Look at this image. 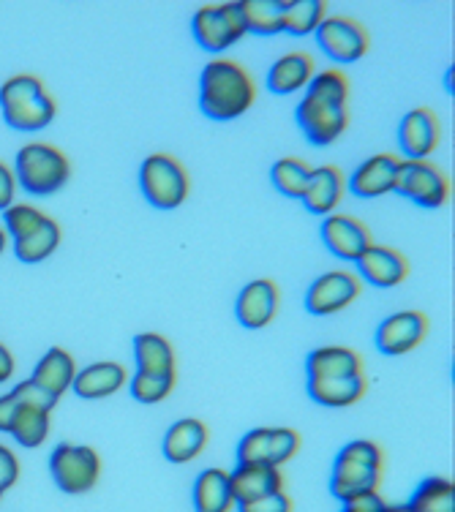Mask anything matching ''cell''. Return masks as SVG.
Returning a JSON list of instances; mask_svg holds the SVG:
<instances>
[{
    "mask_svg": "<svg viewBox=\"0 0 455 512\" xmlns=\"http://www.w3.org/2000/svg\"><path fill=\"white\" fill-rule=\"evenodd\" d=\"M363 295V281L349 270H330L319 276L306 292V311L311 316H333Z\"/></svg>",
    "mask_w": 455,
    "mask_h": 512,
    "instance_id": "12",
    "label": "cell"
},
{
    "mask_svg": "<svg viewBox=\"0 0 455 512\" xmlns=\"http://www.w3.org/2000/svg\"><path fill=\"white\" fill-rule=\"evenodd\" d=\"M445 77H447V90H453V66H450V71H447Z\"/></svg>",
    "mask_w": 455,
    "mask_h": 512,
    "instance_id": "46",
    "label": "cell"
},
{
    "mask_svg": "<svg viewBox=\"0 0 455 512\" xmlns=\"http://www.w3.org/2000/svg\"><path fill=\"white\" fill-rule=\"evenodd\" d=\"M229 488H232L235 507H238L240 502H251V499L284 491V474L278 466H268V463H238L229 472Z\"/></svg>",
    "mask_w": 455,
    "mask_h": 512,
    "instance_id": "23",
    "label": "cell"
},
{
    "mask_svg": "<svg viewBox=\"0 0 455 512\" xmlns=\"http://www.w3.org/2000/svg\"><path fill=\"white\" fill-rule=\"evenodd\" d=\"M428 327L431 325L423 311H398L376 327L374 344L385 357L409 355L426 341Z\"/></svg>",
    "mask_w": 455,
    "mask_h": 512,
    "instance_id": "13",
    "label": "cell"
},
{
    "mask_svg": "<svg viewBox=\"0 0 455 512\" xmlns=\"http://www.w3.org/2000/svg\"><path fill=\"white\" fill-rule=\"evenodd\" d=\"M17 191H20V186H17V178H14V169L6 161H0V213L14 205Z\"/></svg>",
    "mask_w": 455,
    "mask_h": 512,
    "instance_id": "40",
    "label": "cell"
},
{
    "mask_svg": "<svg viewBox=\"0 0 455 512\" xmlns=\"http://www.w3.org/2000/svg\"><path fill=\"white\" fill-rule=\"evenodd\" d=\"M278 284L270 278L248 281L235 300V316L246 330H265L278 314Z\"/></svg>",
    "mask_w": 455,
    "mask_h": 512,
    "instance_id": "17",
    "label": "cell"
},
{
    "mask_svg": "<svg viewBox=\"0 0 455 512\" xmlns=\"http://www.w3.org/2000/svg\"><path fill=\"white\" fill-rule=\"evenodd\" d=\"M396 194H401L409 202L426 210H439L445 207L453 197V183L442 169L431 164V161H412V158H401L396 180Z\"/></svg>",
    "mask_w": 455,
    "mask_h": 512,
    "instance_id": "9",
    "label": "cell"
},
{
    "mask_svg": "<svg viewBox=\"0 0 455 512\" xmlns=\"http://www.w3.org/2000/svg\"><path fill=\"white\" fill-rule=\"evenodd\" d=\"M385 504L387 502L382 499V493H366V496H357V499L344 502L341 512H382Z\"/></svg>",
    "mask_w": 455,
    "mask_h": 512,
    "instance_id": "41",
    "label": "cell"
},
{
    "mask_svg": "<svg viewBox=\"0 0 455 512\" xmlns=\"http://www.w3.org/2000/svg\"><path fill=\"white\" fill-rule=\"evenodd\" d=\"M9 248V235L3 232V227H0V256H3V251Z\"/></svg>",
    "mask_w": 455,
    "mask_h": 512,
    "instance_id": "45",
    "label": "cell"
},
{
    "mask_svg": "<svg viewBox=\"0 0 455 512\" xmlns=\"http://www.w3.org/2000/svg\"><path fill=\"white\" fill-rule=\"evenodd\" d=\"M240 11L248 33L254 36H276L284 33V0H240Z\"/></svg>",
    "mask_w": 455,
    "mask_h": 512,
    "instance_id": "29",
    "label": "cell"
},
{
    "mask_svg": "<svg viewBox=\"0 0 455 512\" xmlns=\"http://www.w3.org/2000/svg\"><path fill=\"white\" fill-rule=\"evenodd\" d=\"M210 442V428L199 417H180L178 423H172L164 434L161 453L169 463H191L205 453Z\"/></svg>",
    "mask_w": 455,
    "mask_h": 512,
    "instance_id": "20",
    "label": "cell"
},
{
    "mask_svg": "<svg viewBox=\"0 0 455 512\" xmlns=\"http://www.w3.org/2000/svg\"><path fill=\"white\" fill-rule=\"evenodd\" d=\"M129 384V371L118 360H101L90 363L77 371L71 390L80 395L82 401H101L109 395L120 393Z\"/></svg>",
    "mask_w": 455,
    "mask_h": 512,
    "instance_id": "21",
    "label": "cell"
},
{
    "mask_svg": "<svg viewBox=\"0 0 455 512\" xmlns=\"http://www.w3.org/2000/svg\"><path fill=\"white\" fill-rule=\"evenodd\" d=\"M20 472V458L14 455L11 447L0 444V491L6 493L20 483Z\"/></svg>",
    "mask_w": 455,
    "mask_h": 512,
    "instance_id": "39",
    "label": "cell"
},
{
    "mask_svg": "<svg viewBox=\"0 0 455 512\" xmlns=\"http://www.w3.org/2000/svg\"><path fill=\"white\" fill-rule=\"evenodd\" d=\"M17 406H20V401L14 398V393H11V390L6 395H0V434H9L11 431V423H14Z\"/></svg>",
    "mask_w": 455,
    "mask_h": 512,
    "instance_id": "42",
    "label": "cell"
},
{
    "mask_svg": "<svg viewBox=\"0 0 455 512\" xmlns=\"http://www.w3.org/2000/svg\"><path fill=\"white\" fill-rule=\"evenodd\" d=\"M382 512H412V507L409 504H385Z\"/></svg>",
    "mask_w": 455,
    "mask_h": 512,
    "instance_id": "44",
    "label": "cell"
},
{
    "mask_svg": "<svg viewBox=\"0 0 455 512\" xmlns=\"http://www.w3.org/2000/svg\"><path fill=\"white\" fill-rule=\"evenodd\" d=\"M308 398L319 406L327 409H347L363 401L368 393V379L363 376H349V379H317V382H306Z\"/></svg>",
    "mask_w": 455,
    "mask_h": 512,
    "instance_id": "26",
    "label": "cell"
},
{
    "mask_svg": "<svg viewBox=\"0 0 455 512\" xmlns=\"http://www.w3.org/2000/svg\"><path fill=\"white\" fill-rule=\"evenodd\" d=\"M77 360L71 355L69 349H63V346H52L47 349L41 360L33 368V374L30 379L39 384L44 393H50L55 401H60L63 395L69 393L71 384H74V376H77Z\"/></svg>",
    "mask_w": 455,
    "mask_h": 512,
    "instance_id": "24",
    "label": "cell"
},
{
    "mask_svg": "<svg viewBox=\"0 0 455 512\" xmlns=\"http://www.w3.org/2000/svg\"><path fill=\"white\" fill-rule=\"evenodd\" d=\"M134 360L137 371H175V346L161 333H139L134 338Z\"/></svg>",
    "mask_w": 455,
    "mask_h": 512,
    "instance_id": "30",
    "label": "cell"
},
{
    "mask_svg": "<svg viewBox=\"0 0 455 512\" xmlns=\"http://www.w3.org/2000/svg\"><path fill=\"white\" fill-rule=\"evenodd\" d=\"M50 414L52 412H44V409H36V406L20 404L17 406V414H14V423H11L9 434L25 450H36L50 436Z\"/></svg>",
    "mask_w": 455,
    "mask_h": 512,
    "instance_id": "31",
    "label": "cell"
},
{
    "mask_svg": "<svg viewBox=\"0 0 455 512\" xmlns=\"http://www.w3.org/2000/svg\"><path fill=\"white\" fill-rule=\"evenodd\" d=\"M17 186L30 197H52L71 180L69 156L50 142H28L14 156Z\"/></svg>",
    "mask_w": 455,
    "mask_h": 512,
    "instance_id": "5",
    "label": "cell"
},
{
    "mask_svg": "<svg viewBox=\"0 0 455 512\" xmlns=\"http://www.w3.org/2000/svg\"><path fill=\"white\" fill-rule=\"evenodd\" d=\"M238 512H292L295 504H292V496L287 491H276L270 496H262V499H251V502H240L235 507Z\"/></svg>",
    "mask_w": 455,
    "mask_h": 512,
    "instance_id": "38",
    "label": "cell"
},
{
    "mask_svg": "<svg viewBox=\"0 0 455 512\" xmlns=\"http://www.w3.org/2000/svg\"><path fill=\"white\" fill-rule=\"evenodd\" d=\"M14 371H17V360H14V352L9 346L0 341V384L11 382L14 379Z\"/></svg>",
    "mask_w": 455,
    "mask_h": 512,
    "instance_id": "43",
    "label": "cell"
},
{
    "mask_svg": "<svg viewBox=\"0 0 455 512\" xmlns=\"http://www.w3.org/2000/svg\"><path fill=\"white\" fill-rule=\"evenodd\" d=\"M398 167H401V158L396 153H376L349 175L347 191L360 199L385 197L390 191H396Z\"/></svg>",
    "mask_w": 455,
    "mask_h": 512,
    "instance_id": "16",
    "label": "cell"
},
{
    "mask_svg": "<svg viewBox=\"0 0 455 512\" xmlns=\"http://www.w3.org/2000/svg\"><path fill=\"white\" fill-rule=\"evenodd\" d=\"M311 172H314V167H308L303 158L284 156L278 158L270 169V180H273L278 194L289 199H303L308 183H311Z\"/></svg>",
    "mask_w": 455,
    "mask_h": 512,
    "instance_id": "32",
    "label": "cell"
},
{
    "mask_svg": "<svg viewBox=\"0 0 455 512\" xmlns=\"http://www.w3.org/2000/svg\"><path fill=\"white\" fill-rule=\"evenodd\" d=\"M60 240H63V229H60L55 218L47 216L30 235H25L22 240H14V256L20 259L22 265H39V262H47L58 251Z\"/></svg>",
    "mask_w": 455,
    "mask_h": 512,
    "instance_id": "28",
    "label": "cell"
},
{
    "mask_svg": "<svg viewBox=\"0 0 455 512\" xmlns=\"http://www.w3.org/2000/svg\"><path fill=\"white\" fill-rule=\"evenodd\" d=\"M412 512H455V483L447 477H428L409 499Z\"/></svg>",
    "mask_w": 455,
    "mask_h": 512,
    "instance_id": "34",
    "label": "cell"
},
{
    "mask_svg": "<svg viewBox=\"0 0 455 512\" xmlns=\"http://www.w3.org/2000/svg\"><path fill=\"white\" fill-rule=\"evenodd\" d=\"M248 33L238 3H205L191 17V36L210 55L227 52Z\"/></svg>",
    "mask_w": 455,
    "mask_h": 512,
    "instance_id": "8",
    "label": "cell"
},
{
    "mask_svg": "<svg viewBox=\"0 0 455 512\" xmlns=\"http://www.w3.org/2000/svg\"><path fill=\"white\" fill-rule=\"evenodd\" d=\"M366 374L363 355L349 346H319L306 357V382L317 379H349Z\"/></svg>",
    "mask_w": 455,
    "mask_h": 512,
    "instance_id": "19",
    "label": "cell"
},
{
    "mask_svg": "<svg viewBox=\"0 0 455 512\" xmlns=\"http://www.w3.org/2000/svg\"><path fill=\"white\" fill-rule=\"evenodd\" d=\"M317 47L325 52L327 58L338 66H349L363 58L371 47V36L363 22L347 14H327L322 25L314 30Z\"/></svg>",
    "mask_w": 455,
    "mask_h": 512,
    "instance_id": "10",
    "label": "cell"
},
{
    "mask_svg": "<svg viewBox=\"0 0 455 512\" xmlns=\"http://www.w3.org/2000/svg\"><path fill=\"white\" fill-rule=\"evenodd\" d=\"M44 218H47V213L41 207H33L28 202H14L3 210V232L9 235V240H22L39 227Z\"/></svg>",
    "mask_w": 455,
    "mask_h": 512,
    "instance_id": "36",
    "label": "cell"
},
{
    "mask_svg": "<svg viewBox=\"0 0 455 512\" xmlns=\"http://www.w3.org/2000/svg\"><path fill=\"white\" fill-rule=\"evenodd\" d=\"M295 120L303 137L327 148L349 128V79L341 69H322L306 85V96L297 101Z\"/></svg>",
    "mask_w": 455,
    "mask_h": 512,
    "instance_id": "1",
    "label": "cell"
},
{
    "mask_svg": "<svg viewBox=\"0 0 455 512\" xmlns=\"http://www.w3.org/2000/svg\"><path fill=\"white\" fill-rule=\"evenodd\" d=\"M300 434L295 428H254L238 442V463L284 466L300 453Z\"/></svg>",
    "mask_w": 455,
    "mask_h": 512,
    "instance_id": "11",
    "label": "cell"
},
{
    "mask_svg": "<svg viewBox=\"0 0 455 512\" xmlns=\"http://www.w3.org/2000/svg\"><path fill=\"white\" fill-rule=\"evenodd\" d=\"M317 74V63L314 58L303 50L287 52L273 63L268 69V90L276 93V96H289V93H297V90H306V85Z\"/></svg>",
    "mask_w": 455,
    "mask_h": 512,
    "instance_id": "25",
    "label": "cell"
},
{
    "mask_svg": "<svg viewBox=\"0 0 455 512\" xmlns=\"http://www.w3.org/2000/svg\"><path fill=\"white\" fill-rule=\"evenodd\" d=\"M3 496H6V493H3V491H0V499H3Z\"/></svg>",
    "mask_w": 455,
    "mask_h": 512,
    "instance_id": "47",
    "label": "cell"
},
{
    "mask_svg": "<svg viewBox=\"0 0 455 512\" xmlns=\"http://www.w3.org/2000/svg\"><path fill=\"white\" fill-rule=\"evenodd\" d=\"M257 104V82L232 58H213L199 77V109L216 123H229Z\"/></svg>",
    "mask_w": 455,
    "mask_h": 512,
    "instance_id": "2",
    "label": "cell"
},
{
    "mask_svg": "<svg viewBox=\"0 0 455 512\" xmlns=\"http://www.w3.org/2000/svg\"><path fill=\"white\" fill-rule=\"evenodd\" d=\"M347 197V175L333 164L317 167L311 172V183H308L306 194H303V207L311 216H333L336 207Z\"/></svg>",
    "mask_w": 455,
    "mask_h": 512,
    "instance_id": "22",
    "label": "cell"
},
{
    "mask_svg": "<svg viewBox=\"0 0 455 512\" xmlns=\"http://www.w3.org/2000/svg\"><path fill=\"white\" fill-rule=\"evenodd\" d=\"M327 17L325 0H292L284 11V33L303 39L322 25Z\"/></svg>",
    "mask_w": 455,
    "mask_h": 512,
    "instance_id": "35",
    "label": "cell"
},
{
    "mask_svg": "<svg viewBox=\"0 0 455 512\" xmlns=\"http://www.w3.org/2000/svg\"><path fill=\"white\" fill-rule=\"evenodd\" d=\"M191 504L194 512H232L235 510V496L229 488L227 469H205L194 480L191 488Z\"/></svg>",
    "mask_w": 455,
    "mask_h": 512,
    "instance_id": "27",
    "label": "cell"
},
{
    "mask_svg": "<svg viewBox=\"0 0 455 512\" xmlns=\"http://www.w3.org/2000/svg\"><path fill=\"white\" fill-rule=\"evenodd\" d=\"M319 237L333 256L344 259V262H357L366 254L368 248L374 246L371 229L355 216H344V213H333L322 221Z\"/></svg>",
    "mask_w": 455,
    "mask_h": 512,
    "instance_id": "14",
    "label": "cell"
},
{
    "mask_svg": "<svg viewBox=\"0 0 455 512\" xmlns=\"http://www.w3.org/2000/svg\"><path fill=\"white\" fill-rule=\"evenodd\" d=\"M139 188L142 197L156 210H175L191 194L188 169L169 153H150L139 167Z\"/></svg>",
    "mask_w": 455,
    "mask_h": 512,
    "instance_id": "6",
    "label": "cell"
},
{
    "mask_svg": "<svg viewBox=\"0 0 455 512\" xmlns=\"http://www.w3.org/2000/svg\"><path fill=\"white\" fill-rule=\"evenodd\" d=\"M14 398L20 401V404H28V406H36V409H44V412H52L58 401L52 398L50 393H44L39 384L33 382V379H25V382L14 384Z\"/></svg>",
    "mask_w": 455,
    "mask_h": 512,
    "instance_id": "37",
    "label": "cell"
},
{
    "mask_svg": "<svg viewBox=\"0 0 455 512\" xmlns=\"http://www.w3.org/2000/svg\"><path fill=\"white\" fill-rule=\"evenodd\" d=\"M3 123L22 134H36L58 118V99L36 74H14L0 85Z\"/></svg>",
    "mask_w": 455,
    "mask_h": 512,
    "instance_id": "3",
    "label": "cell"
},
{
    "mask_svg": "<svg viewBox=\"0 0 455 512\" xmlns=\"http://www.w3.org/2000/svg\"><path fill=\"white\" fill-rule=\"evenodd\" d=\"M101 455L90 444L60 442L50 455V474L58 491L69 496H82L90 493L101 480Z\"/></svg>",
    "mask_w": 455,
    "mask_h": 512,
    "instance_id": "7",
    "label": "cell"
},
{
    "mask_svg": "<svg viewBox=\"0 0 455 512\" xmlns=\"http://www.w3.org/2000/svg\"><path fill=\"white\" fill-rule=\"evenodd\" d=\"M357 278L376 289H396L409 278V259L393 246H371L355 262Z\"/></svg>",
    "mask_w": 455,
    "mask_h": 512,
    "instance_id": "18",
    "label": "cell"
},
{
    "mask_svg": "<svg viewBox=\"0 0 455 512\" xmlns=\"http://www.w3.org/2000/svg\"><path fill=\"white\" fill-rule=\"evenodd\" d=\"M385 477V450L371 439H352L333 461L330 493L344 504L366 493H379Z\"/></svg>",
    "mask_w": 455,
    "mask_h": 512,
    "instance_id": "4",
    "label": "cell"
},
{
    "mask_svg": "<svg viewBox=\"0 0 455 512\" xmlns=\"http://www.w3.org/2000/svg\"><path fill=\"white\" fill-rule=\"evenodd\" d=\"M178 384V371H164V374H156V371H137L134 376H129V393L137 404L153 406L167 401L172 390Z\"/></svg>",
    "mask_w": 455,
    "mask_h": 512,
    "instance_id": "33",
    "label": "cell"
},
{
    "mask_svg": "<svg viewBox=\"0 0 455 512\" xmlns=\"http://www.w3.org/2000/svg\"><path fill=\"white\" fill-rule=\"evenodd\" d=\"M398 142H401L404 158L426 161L442 142V123L436 118L434 109H409L401 120V126H398Z\"/></svg>",
    "mask_w": 455,
    "mask_h": 512,
    "instance_id": "15",
    "label": "cell"
}]
</instances>
